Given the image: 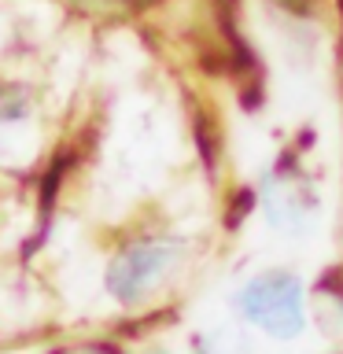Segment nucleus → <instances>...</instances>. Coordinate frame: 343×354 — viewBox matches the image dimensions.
I'll return each instance as SVG.
<instances>
[{
	"label": "nucleus",
	"instance_id": "f257e3e1",
	"mask_svg": "<svg viewBox=\"0 0 343 354\" xmlns=\"http://www.w3.org/2000/svg\"><path fill=\"white\" fill-rule=\"evenodd\" d=\"M240 306L259 328H266L270 336H295L303 328V284L292 273L273 270L262 273L240 292Z\"/></svg>",
	"mask_w": 343,
	"mask_h": 354
},
{
	"label": "nucleus",
	"instance_id": "f03ea898",
	"mask_svg": "<svg viewBox=\"0 0 343 354\" xmlns=\"http://www.w3.org/2000/svg\"><path fill=\"white\" fill-rule=\"evenodd\" d=\"M174 259H177V248H174V243H163V240L133 243V248H126V251L115 259V266H111L107 288H111L118 299L133 303V299H140L144 292H151V288L174 270Z\"/></svg>",
	"mask_w": 343,
	"mask_h": 354
},
{
	"label": "nucleus",
	"instance_id": "7ed1b4c3",
	"mask_svg": "<svg viewBox=\"0 0 343 354\" xmlns=\"http://www.w3.org/2000/svg\"><path fill=\"white\" fill-rule=\"evenodd\" d=\"M63 354H115L111 347H74V351H63Z\"/></svg>",
	"mask_w": 343,
	"mask_h": 354
},
{
	"label": "nucleus",
	"instance_id": "20e7f679",
	"mask_svg": "<svg viewBox=\"0 0 343 354\" xmlns=\"http://www.w3.org/2000/svg\"><path fill=\"white\" fill-rule=\"evenodd\" d=\"M199 354H214V351H199Z\"/></svg>",
	"mask_w": 343,
	"mask_h": 354
}]
</instances>
